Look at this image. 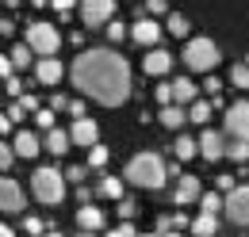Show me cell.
<instances>
[{
    "label": "cell",
    "mask_w": 249,
    "mask_h": 237,
    "mask_svg": "<svg viewBox=\"0 0 249 237\" xmlns=\"http://www.w3.org/2000/svg\"><path fill=\"white\" fill-rule=\"evenodd\" d=\"M226 134L249 142V100H234L226 107Z\"/></svg>",
    "instance_id": "cell-8"
},
{
    "label": "cell",
    "mask_w": 249,
    "mask_h": 237,
    "mask_svg": "<svg viewBox=\"0 0 249 237\" xmlns=\"http://www.w3.org/2000/svg\"><path fill=\"white\" fill-rule=\"evenodd\" d=\"M107 237H138V234H134V226H130V222H123V226H115Z\"/></svg>",
    "instance_id": "cell-40"
},
{
    "label": "cell",
    "mask_w": 249,
    "mask_h": 237,
    "mask_svg": "<svg viewBox=\"0 0 249 237\" xmlns=\"http://www.w3.org/2000/svg\"><path fill=\"white\" fill-rule=\"evenodd\" d=\"M89 199H92V191H89V187H77V203H81V207H85V203H89Z\"/></svg>",
    "instance_id": "cell-48"
},
{
    "label": "cell",
    "mask_w": 249,
    "mask_h": 237,
    "mask_svg": "<svg viewBox=\"0 0 249 237\" xmlns=\"http://www.w3.org/2000/svg\"><path fill=\"white\" fill-rule=\"evenodd\" d=\"M161 237H184V234H180V230H169V234H161Z\"/></svg>",
    "instance_id": "cell-50"
},
{
    "label": "cell",
    "mask_w": 249,
    "mask_h": 237,
    "mask_svg": "<svg viewBox=\"0 0 249 237\" xmlns=\"http://www.w3.org/2000/svg\"><path fill=\"white\" fill-rule=\"evenodd\" d=\"M0 210H4V214H19V210H27V195H23V187H19L12 176L0 180Z\"/></svg>",
    "instance_id": "cell-10"
},
{
    "label": "cell",
    "mask_w": 249,
    "mask_h": 237,
    "mask_svg": "<svg viewBox=\"0 0 249 237\" xmlns=\"http://www.w3.org/2000/svg\"><path fill=\"white\" fill-rule=\"evenodd\" d=\"M69 138H73V146L92 149V146H100V126H96L89 115H85V118H73V126H69Z\"/></svg>",
    "instance_id": "cell-12"
},
{
    "label": "cell",
    "mask_w": 249,
    "mask_h": 237,
    "mask_svg": "<svg viewBox=\"0 0 249 237\" xmlns=\"http://www.w3.org/2000/svg\"><path fill=\"white\" fill-rule=\"evenodd\" d=\"M69 115H73V118H85V100H73V103H69Z\"/></svg>",
    "instance_id": "cell-44"
},
{
    "label": "cell",
    "mask_w": 249,
    "mask_h": 237,
    "mask_svg": "<svg viewBox=\"0 0 249 237\" xmlns=\"http://www.w3.org/2000/svg\"><path fill=\"white\" fill-rule=\"evenodd\" d=\"M226 218L234 226H249V184H238L234 191H226Z\"/></svg>",
    "instance_id": "cell-7"
},
{
    "label": "cell",
    "mask_w": 249,
    "mask_h": 237,
    "mask_svg": "<svg viewBox=\"0 0 249 237\" xmlns=\"http://www.w3.org/2000/svg\"><path fill=\"white\" fill-rule=\"evenodd\" d=\"M23 234H27V237H42V234H46V222L35 218V214H27V218H23Z\"/></svg>",
    "instance_id": "cell-30"
},
{
    "label": "cell",
    "mask_w": 249,
    "mask_h": 237,
    "mask_svg": "<svg viewBox=\"0 0 249 237\" xmlns=\"http://www.w3.org/2000/svg\"><path fill=\"white\" fill-rule=\"evenodd\" d=\"M69 146H73V138H69V130H46L42 134V149H50L54 157H62V153H69Z\"/></svg>",
    "instance_id": "cell-17"
},
{
    "label": "cell",
    "mask_w": 249,
    "mask_h": 237,
    "mask_svg": "<svg viewBox=\"0 0 249 237\" xmlns=\"http://www.w3.org/2000/svg\"><path fill=\"white\" fill-rule=\"evenodd\" d=\"M4 8H19V0H4Z\"/></svg>",
    "instance_id": "cell-51"
},
{
    "label": "cell",
    "mask_w": 249,
    "mask_h": 237,
    "mask_svg": "<svg viewBox=\"0 0 249 237\" xmlns=\"http://www.w3.org/2000/svg\"><path fill=\"white\" fill-rule=\"evenodd\" d=\"M42 237H62V234H58V230H46V234H42Z\"/></svg>",
    "instance_id": "cell-53"
},
{
    "label": "cell",
    "mask_w": 249,
    "mask_h": 237,
    "mask_svg": "<svg viewBox=\"0 0 249 237\" xmlns=\"http://www.w3.org/2000/svg\"><path fill=\"white\" fill-rule=\"evenodd\" d=\"M192 234L196 237H215L218 234V214H203L199 210V218L192 222Z\"/></svg>",
    "instance_id": "cell-22"
},
{
    "label": "cell",
    "mask_w": 249,
    "mask_h": 237,
    "mask_svg": "<svg viewBox=\"0 0 249 237\" xmlns=\"http://www.w3.org/2000/svg\"><path fill=\"white\" fill-rule=\"evenodd\" d=\"M81 19L85 27H104L115 19V0H81Z\"/></svg>",
    "instance_id": "cell-6"
},
{
    "label": "cell",
    "mask_w": 249,
    "mask_h": 237,
    "mask_svg": "<svg viewBox=\"0 0 249 237\" xmlns=\"http://www.w3.org/2000/svg\"><path fill=\"white\" fill-rule=\"evenodd\" d=\"M211 111H215V103H211V100H196V103H192V107H188V118H192V122H199V126H203V122H207V118H211Z\"/></svg>",
    "instance_id": "cell-26"
},
{
    "label": "cell",
    "mask_w": 249,
    "mask_h": 237,
    "mask_svg": "<svg viewBox=\"0 0 249 237\" xmlns=\"http://www.w3.org/2000/svg\"><path fill=\"white\" fill-rule=\"evenodd\" d=\"M173 69V54L169 50H150L146 58H142V73H150V77H161V73H169Z\"/></svg>",
    "instance_id": "cell-15"
},
{
    "label": "cell",
    "mask_w": 249,
    "mask_h": 237,
    "mask_svg": "<svg viewBox=\"0 0 249 237\" xmlns=\"http://www.w3.org/2000/svg\"><path fill=\"white\" fill-rule=\"evenodd\" d=\"M50 4H54V12H58L62 19H69V12H73V4H77V0H50Z\"/></svg>",
    "instance_id": "cell-37"
},
{
    "label": "cell",
    "mask_w": 249,
    "mask_h": 237,
    "mask_svg": "<svg viewBox=\"0 0 249 237\" xmlns=\"http://www.w3.org/2000/svg\"><path fill=\"white\" fill-rule=\"evenodd\" d=\"M180 58H184V65L192 73H211L218 65V42L215 38H203V34H199V38H188Z\"/></svg>",
    "instance_id": "cell-4"
},
{
    "label": "cell",
    "mask_w": 249,
    "mask_h": 237,
    "mask_svg": "<svg viewBox=\"0 0 249 237\" xmlns=\"http://www.w3.org/2000/svg\"><path fill=\"white\" fill-rule=\"evenodd\" d=\"M12 161H16V146H4V153H0V165H4V169H12Z\"/></svg>",
    "instance_id": "cell-42"
},
{
    "label": "cell",
    "mask_w": 249,
    "mask_h": 237,
    "mask_svg": "<svg viewBox=\"0 0 249 237\" xmlns=\"http://www.w3.org/2000/svg\"><path fill=\"white\" fill-rule=\"evenodd\" d=\"M77 237H96V234H92V230H81V234H77Z\"/></svg>",
    "instance_id": "cell-54"
},
{
    "label": "cell",
    "mask_w": 249,
    "mask_h": 237,
    "mask_svg": "<svg viewBox=\"0 0 249 237\" xmlns=\"http://www.w3.org/2000/svg\"><path fill=\"white\" fill-rule=\"evenodd\" d=\"M31 191H35V199H38L42 207H58V203L65 199V172L50 169V165L35 169V176H31Z\"/></svg>",
    "instance_id": "cell-3"
},
{
    "label": "cell",
    "mask_w": 249,
    "mask_h": 237,
    "mask_svg": "<svg viewBox=\"0 0 249 237\" xmlns=\"http://www.w3.org/2000/svg\"><path fill=\"white\" fill-rule=\"evenodd\" d=\"M199 210H203V214L226 210V191H203V195H199Z\"/></svg>",
    "instance_id": "cell-23"
},
{
    "label": "cell",
    "mask_w": 249,
    "mask_h": 237,
    "mask_svg": "<svg viewBox=\"0 0 249 237\" xmlns=\"http://www.w3.org/2000/svg\"><path fill=\"white\" fill-rule=\"evenodd\" d=\"M230 85H234V88H249V61L230 65Z\"/></svg>",
    "instance_id": "cell-28"
},
{
    "label": "cell",
    "mask_w": 249,
    "mask_h": 237,
    "mask_svg": "<svg viewBox=\"0 0 249 237\" xmlns=\"http://www.w3.org/2000/svg\"><path fill=\"white\" fill-rule=\"evenodd\" d=\"M188 16H180V12H169V19H165V31L173 34V38H188Z\"/></svg>",
    "instance_id": "cell-25"
},
{
    "label": "cell",
    "mask_w": 249,
    "mask_h": 237,
    "mask_svg": "<svg viewBox=\"0 0 249 237\" xmlns=\"http://www.w3.org/2000/svg\"><path fill=\"white\" fill-rule=\"evenodd\" d=\"M31 4H35V8H46V4H50V0H31Z\"/></svg>",
    "instance_id": "cell-52"
},
{
    "label": "cell",
    "mask_w": 249,
    "mask_h": 237,
    "mask_svg": "<svg viewBox=\"0 0 249 237\" xmlns=\"http://www.w3.org/2000/svg\"><path fill=\"white\" fill-rule=\"evenodd\" d=\"M12 61H16V69H27V65L35 61V50L23 42V46H16V50H12Z\"/></svg>",
    "instance_id": "cell-29"
},
{
    "label": "cell",
    "mask_w": 249,
    "mask_h": 237,
    "mask_svg": "<svg viewBox=\"0 0 249 237\" xmlns=\"http://www.w3.org/2000/svg\"><path fill=\"white\" fill-rule=\"evenodd\" d=\"M119 218H123V222L134 218V203H130V199H119Z\"/></svg>",
    "instance_id": "cell-39"
},
{
    "label": "cell",
    "mask_w": 249,
    "mask_h": 237,
    "mask_svg": "<svg viewBox=\"0 0 249 237\" xmlns=\"http://www.w3.org/2000/svg\"><path fill=\"white\" fill-rule=\"evenodd\" d=\"M19 107H23L27 115H35V111H42V103H38V96H31V92H23V96H19Z\"/></svg>",
    "instance_id": "cell-34"
},
{
    "label": "cell",
    "mask_w": 249,
    "mask_h": 237,
    "mask_svg": "<svg viewBox=\"0 0 249 237\" xmlns=\"http://www.w3.org/2000/svg\"><path fill=\"white\" fill-rule=\"evenodd\" d=\"M226 157H230V161H238V165H246V161H249V142H246V138H230Z\"/></svg>",
    "instance_id": "cell-27"
},
{
    "label": "cell",
    "mask_w": 249,
    "mask_h": 237,
    "mask_svg": "<svg viewBox=\"0 0 249 237\" xmlns=\"http://www.w3.org/2000/svg\"><path fill=\"white\" fill-rule=\"evenodd\" d=\"M69 81L100 107H123L130 100V65L111 46H92V50L77 54L69 65Z\"/></svg>",
    "instance_id": "cell-1"
},
{
    "label": "cell",
    "mask_w": 249,
    "mask_h": 237,
    "mask_svg": "<svg viewBox=\"0 0 249 237\" xmlns=\"http://www.w3.org/2000/svg\"><path fill=\"white\" fill-rule=\"evenodd\" d=\"M169 230H173V214H161L157 218V234H169Z\"/></svg>",
    "instance_id": "cell-43"
},
{
    "label": "cell",
    "mask_w": 249,
    "mask_h": 237,
    "mask_svg": "<svg viewBox=\"0 0 249 237\" xmlns=\"http://www.w3.org/2000/svg\"><path fill=\"white\" fill-rule=\"evenodd\" d=\"M12 146H16V153H19V157H38V153H42V138H38L35 130H16Z\"/></svg>",
    "instance_id": "cell-16"
},
{
    "label": "cell",
    "mask_w": 249,
    "mask_h": 237,
    "mask_svg": "<svg viewBox=\"0 0 249 237\" xmlns=\"http://www.w3.org/2000/svg\"><path fill=\"white\" fill-rule=\"evenodd\" d=\"M161 23H157L154 16H138V19H134V23H130V38H134V42H138V46H150V50H154L157 42H161Z\"/></svg>",
    "instance_id": "cell-9"
},
{
    "label": "cell",
    "mask_w": 249,
    "mask_h": 237,
    "mask_svg": "<svg viewBox=\"0 0 249 237\" xmlns=\"http://www.w3.org/2000/svg\"><path fill=\"white\" fill-rule=\"evenodd\" d=\"M173 100L184 103V107H192V103L199 100V96H196V85H192L188 77H177V81H173Z\"/></svg>",
    "instance_id": "cell-21"
},
{
    "label": "cell",
    "mask_w": 249,
    "mask_h": 237,
    "mask_svg": "<svg viewBox=\"0 0 249 237\" xmlns=\"http://www.w3.org/2000/svg\"><path fill=\"white\" fill-rule=\"evenodd\" d=\"M157 118H161L169 130H180V126L188 122V111H184V103H169V107H161V115H157Z\"/></svg>",
    "instance_id": "cell-20"
},
{
    "label": "cell",
    "mask_w": 249,
    "mask_h": 237,
    "mask_svg": "<svg viewBox=\"0 0 249 237\" xmlns=\"http://www.w3.org/2000/svg\"><path fill=\"white\" fill-rule=\"evenodd\" d=\"M203 92H207V96H222V81L207 73V81H203Z\"/></svg>",
    "instance_id": "cell-36"
},
{
    "label": "cell",
    "mask_w": 249,
    "mask_h": 237,
    "mask_svg": "<svg viewBox=\"0 0 249 237\" xmlns=\"http://www.w3.org/2000/svg\"><path fill=\"white\" fill-rule=\"evenodd\" d=\"M215 184H218V191H234V176H218Z\"/></svg>",
    "instance_id": "cell-47"
},
{
    "label": "cell",
    "mask_w": 249,
    "mask_h": 237,
    "mask_svg": "<svg viewBox=\"0 0 249 237\" xmlns=\"http://www.w3.org/2000/svg\"><path fill=\"white\" fill-rule=\"evenodd\" d=\"M184 226H192V222H188L180 210H173V230H184Z\"/></svg>",
    "instance_id": "cell-46"
},
{
    "label": "cell",
    "mask_w": 249,
    "mask_h": 237,
    "mask_svg": "<svg viewBox=\"0 0 249 237\" xmlns=\"http://www.w3.org/2000/svg\"><path fill=\"white\" fill-rule=\"evenodd\" d=\"M104 31H107V42H123L126 34H130V27H126V23H119V19H111Z\"/></svg>",
    "instance_id": "cell-31"
},
{
    "label": "cell",
    "mask_w": 249,
    "mask_h": 237,
    "mask_svg": "<svg viewBox=\"0 0 249 237\" xmlns=\"http://www.w3.org/2000/svg\"><path fill=\"white\" fill-rule=\"evenodd\" d=\"M62 77H65V69H62L58 58H38L35 61V81H38V85H50V88H54Z\"/></svg>",
    "instance_id": "cell-13"
},
{
    "label": "cell",
    "mask_w": 249,
    "mask_h": 237,
    "mask_svg": "<svg viewBox=\"0 0 249 237\" xmlns=\"http://www.w3.org/2000/svg\"><path fill=\"white\" fill-rule=\"evenodd\" d=\"M157 103H161V107L177 103V100H173V85H157Z\"/></svg>",
    "instance_id": "cell-35"
},
{
    "label": "cell",
    "mask_w": 249,
    "mask_h": 237,
    "mask_svg": "<svg viewBox=\"0 0 249 237\" xmlns=\"http://www.w3.org/2000/svg\"><path fill=\"white\" fill-rule=\"evenodd\" d=\"M173 157H177V161H192V157H199V138L177 134V142H173Z\"/></svg>",
    "instance_id": "cell-19"
},
{
    "label": "cell",
    "mask_w": 249,
    "mask_h": 237,
    "mask_svg": "<svg viewBox=\"0 0 249 237\" xmlns=\"http://www.w3.org/2000/svg\"><path fill=\"white\" fill-rule=\"evenodd\" d=\"M27 46L38 58H54L62 50V34H58V27H50L46 19H35V23H27Z\"/></svg>",
    "instance_id": "cell-5"
},
{
    "label": "cell",
    "mask_w": 249,
    "mask_h": 237,
    "mask_svg": "<svg viewBox=\"0 0 249 237\" xmlns=\"http://www.w3.org/2000/svg\"><path fill=\"white\" fill-rule=\"evenodd\" d=\"M69 103H73V100H65V96H54V100H50L54 111H69Z\"/></svg>",
    "instance_id": "cell-45"
},
{
    "label": "cell",
    "mask_w": 249,
    "mask_h": 237,
    "mask_svg": "<svg viewBox=\"0 0 249 237\" xmlns=\"http://www.w3.org/2000/svg\"><path fill=\"white\" fill-rule=\"evenodd\" d=\"M35 126L46 134V130H54V107H42V111H35Z\"/></svg>",
    "instance_id": "cell-32"
},
{
    "label": "cell",
    "mask_w": 249,
    "mask_h": 237,
    "mask_svg": "<svg viewBox=\"0 0 249 237\" xmlns=\"http://www.w3.org/2000/svg\"><path fill=\"white\" fill-rule=\"evenodd\" d=\"M123 180H130L134 187H146V191H161L169 180V165L157 153H134L123 169Z\"/></svg>",
    "instance_id": "cell-2"
},
{
    "label": "cell",
    "mask_w": 249,
    "mask_h": 237,
    "mask_svg": "<svg viewBox=\"0 0 249 237\" xmlns=\"http://www.w3.org/2000/svg\"><path fill=\"white\" fill-rule=\"evenodd\" d=\"M199 195H203V184L196 176H180L177 191H173V203H177V207H188V203H196Z\"/></svg>",
    "instance_id": "cell-14"
},
{
    "label": "cell",
    "mask_w": 249,
    "mask_h": 237,
    "mask_svg": "<svg viewBox=\"0 0 249 237\" xmlns=\"http://www.w3.org/2000/svg\"><path fill=\"white\" fill-rule=\"evenodd\" d=\"M85 176H89V172H85L81 165H73V169H65V180H73L77 187H81V180H85Z\"/></svg>",
    "instance_id": "cell-38"
},
{
    "label": "cell",
    "mask_w": 249,
    "mask_h": 237,
    "mask_svg": "<svg viewBox=\"0 0 249 237\" xmlns=\"http://www.w3.org/2000/svg\"><path fill=\"white\" fill-rule=\"evenodd\" d=\"M107 157H111V153H107L104 146H92V149H89V169H104Z\"/></svg>",
    "instance_id": "cell-33"
},
{
    "label": "cell",
    "mask_w": 249,
    "mask_h": 237,
    "mask_svg": "<svg viewBox=\"0 0 249 237\" xmlns=\"http://www.w3.org/2000/svg\"><path fill=\"white\" fill-rule=\"evenodd\" d=\"M226 146H230V134H218V130H207L199 134V157L203 161H222L226 157Z\"/></svg>",
    "instance_id": "cell-11"
},
{
    "label": "cell",
    "mask_w": 249,
    "mask_h": 237,
    "mask_svg": "<svg viewBox=\"0 0 249 237\" xmlns=\"http://www.w3.org/2000/svg\"><path fill=\"white\" fill-rule=\"evenodd\" d=\"M0 237H16V230H12V226H4V230H0Z\"/></svg>",
    "instance_id": "cell-49"
},
{
    "label": "cell",
    "mask_w": 249,
    "mask_h": 237,
    "mask_svg": "<svg viewBox=\"0 0 249 237\" xmlns=\"http://www.w3.org/2000/svg\"><path fill=\"white\" fill-rule=\"evenodd\" d=\"M77 226H81V230H92V234H100V230H104V210L92 207V203L77 207Z\"/></svg>",
    "instance_id": "cell-18"
},
{
    "label": "cell",
    "mask_w": 249,
    "mask_h": 237,
    "mask_svg": "<svg viewBox=\"0 0 249 237\" xmlns=\"http://www.w3.org/2000/svg\"><path fill=\"white\" fill-rule=\"evenodd\" d=\"M146 12H150V16H161V12H169V4H165V0H146Z\"/></svg>",
    "instance_id": "cell-41"
},
{
    "label": "cell",
    "mask_w": 249,
    "mask_h": 237,
    "mask_svg": "<svg viewBox=\"0 0 249 237\" xmlns=\"http://www.w3.org/2000/svg\"><path fill=\"white\" fill-rule=\"evenodd\" d=\"M96 191H100L104 199H115V203L126 199V195H123V180H119V176H104L100 184H96Z\"/></svg>",
    "instance_id": "cell-24"
},
{
    "label": "cell",
    "mask_w": 249,
    "mask_h": 237,
    "mask_svg": "<svg viewBox=\"0 0 249 237\" xmlns=\"http://www.w3.org/2000/svg\"><path fill=\"white\" fill-rule=\"evenodd\" d=\"M138 237H161V234H138Z\"/></svg>",
    "instance_id": "cell-55"
}]
</instances>
